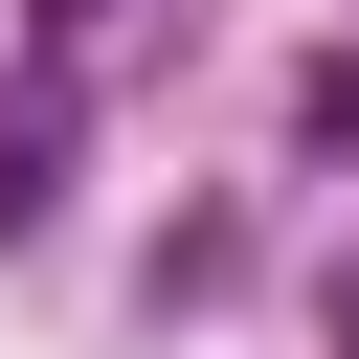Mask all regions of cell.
<instances>
[{
	"mask_svg": "<svg viewBox=\"0 0 359 359\" xmlns=\"http://www.w3.org/2000/svg\"><path fill=\"white\" fill-rule=\"evenodd\" d=\"M0 224H45V135H0Z\"/></svg>",
	"mask_w": 359,
	"mask_h": 359,
	"instance_id": "6da1fadb",
	"label": "cell"
}]
</instances>
